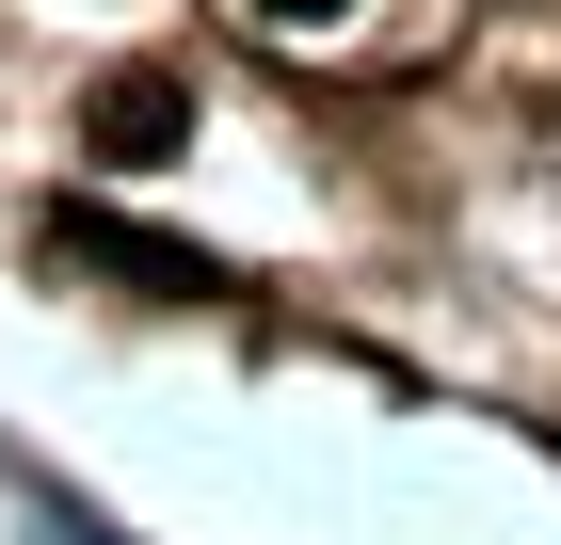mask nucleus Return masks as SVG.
Wrapping results in <instances>:
<instances>
[{
    "instance_id": "obj_3",
    "label": "nucleus",
    "mask_w": 561,
    "mask_h": 545,
    "mask_svg": "<svg viewBox=\"0 0 561 545\" xmlns=\"http://www.w3.org/2000/svg\"><path fill=\"white\" fill-rule=\"evenodd\" d=\"M257 16H273V33H337L353 0H257Z\"/></svg>"
},
{
    "instance_id": "obj_2",
    "label": "nucleus",
    "mask_w": 561,
    "mask_h": 545,
    "mask_svg": "<svg viewBox=\"0 0 561 545\" xmlns=\"http://www.w3.org/2000/svg\"><path fill=\"white\" fill-rule=\"evenodd\" d=\"M48 241L129 273V289H161V305H225V257H193V241H145V225H48Z\"/></svg>"
},
{
    "instance_id": "obj_1",
    "label": "nucleus",
    "mask_w": 561,
    "mask_h": 545,
    "mask_svg": "<svg viewBox=\"0 0 561 545\" xmlns=\"http://www.w3.org/2000/svg\"><path fill=\"white\" fill-rule=\"evenodd\" d=\"M81 161L96 177H161L176 145H193V81H176V65H113V81H81Z\"/></svg>"
}]
</instances>
